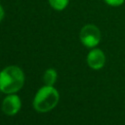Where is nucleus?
<instances>
[{"mask_svg": "<svg viewBox=\"0 0 125 125\" xmlns=\"http://www.w3.org/2000/svg\"><path fill=\"white\" fill-rule=\"evenodd\" d=\"M59 102V93L53 86L45 85L35 95L33 101L34 108L39 112H46L53 109Z\"/></svg>", "mask_w": 125, "mask_h": 125, "instance_id": "f03ea898", "label": "nucleus"}, {"mask_svg": "<svg viewBox=\"0 0 125 125\" xmlns=\"http://www.w3.org/2000/svg\"><path fill=\"white\" fill-rule=\"evenodd\" d=\"M21 108V100L17 95L7 96L2 103V110L7 115L16 114Z\"/></svg>", "mask_w": 125, "mask_h": 125, "instance_id": "39448f33", "label": "nucleus"}, {"mask_svg": "<svg viewBox=\"0 0 125 125\" xmlns=\"http://www.w3.org/2000/svg\"><path fill=\"white\" fill-rule=\"evenodd\" d=\"M68 1L69 0H49V3L55 10L62 11L67 6Z\"/></svg>", "mask_w": 125, "mask_h": 125, "instance_id": "0eeeda50", "label": "nucleus"}, {"mask_svg": "<svg viewBox=\"0 0 125 125\" xmlns=\"http://www.w3.org/2000/svg\"><path fill=\"white\" fill-rule=\"evenodd\" d=\"M3 18H4V10H3L2 6L0 5V21L3 20Z\"/></svg>", "mask_w": 125, "mask_h": 125, "instance_id": "1a4fd4ad", "label": "nucleus"}, {"mask_svg": "<svg viewBox=\"0 0 125 125\" xmlns=\"http://www.w3.org/2000/svg\"><path fill=\"white\" fill-rule=\"evenodd\" d=\"M24 83L23 71L16 65L5 67L0 72V90L6 94L18 92Z\"/></svg>", "mask_w": 125, "mask_h": 125, "instance_id": "f257e3e1", "label": "nucleus"}, {"mask_svg": "<svg viewBox=\"0 0 125 125\" xmlns=\"http://www.w3.org/2000/svg\"><path fill=\"white\" fill-rule=\"evenodd\" d=\"M80 41L88 48L96 47L101 41V31L95 24H86L80 30Z\"/></svg>", "mask_w": 125, "mask_h": 125, "instance_id": "7ed1b4c3", "label": "nucleus"}, {"mask_svg": "<svg viewBox=\"0 0 125 125\" xmlns=\"http://www.w3.org/2000/svg\"><path fill=\"white\" fill-rule=\"evenodd\" d=\"M87 63L93 69H100L105 63V56L100 49H93L87 56Z\"/></svg>", "mask_w": 125, "mask_h": 125, "instance_id": "20e7f679", "label": "nucleus"}, {"mask_svg": "<svg viewBox=\"0 0 125 125\" xmlns=\"http://www.w3.org/2000/svg\"><path fill=\"white\" fill-rule=\"evenodd\" d=\"M104 1L111 7H119L124 3L125 0H104Z\"/></svg>", "mask_w": 125, "mask_h": 125, "instance_id": "6e6552de", "label": "nucleus"}, {"mask_svg": "<svg viewBox=\"0 0 125 125\" xmlns=\"http://www.w3.org/2000/svg\"><path fill=\"white\" fill-rule=\"evenodd\" d=\"M44 83L47 86H53L57 80V72L53 68H49L45 71L44 77H43Z\"/></svg>", "mask_w": 125, "mask_h": 125, "instance_id": "423d86ee", "label": "nucleus"}]
</instances>
